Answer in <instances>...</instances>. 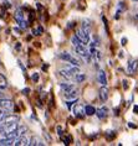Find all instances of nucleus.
Here are the masks:
<instances>
[{
    "label": "nucleus",
    "mask_w": 138,
    "mask_h": 146,
    "mask_svg": "<svg viewBox=\"0 0 138 146\" xmlns=\"http://www.w3.org/2000/svg\"><path fill=\"white\" fill-rule=\"evenodd\" d=\"M74 114L76 118H83V116L86 115V111H85V108L81 107V105H76V107L74 108Z\"/></svg>",
    "instance_id": "obj_5"
},
{
    "label": "nucleus",
    "mask_w": 138,
    "mask_h": 146,
    "mask_svg": "<svg viewBox=\"0 0 138 146\" xmlns=\"http://www.w3.org/2000/svg\"><path fill=\"white\" fill-rule=\"evenodd\" d=\"M138 68V60H132L128 63V68H127V73L128 74H133Z\"/></svg>",
    "instance_id": "obj_4"
},
{
    "label": "nucleus",
    "mask_w": 138,
    "mask_h": 146,
    "mask_svg": "<svg viewBox=\"0 0 138 146\" xmlns=\"http://www.w3.org/2000/svg\"><path fill=\"white\" fill-rule=\"evenodd\" d=\"M42 32H44V30H42V27L41 26H39L38 29H34V30H32V35H41L42 34Z\"/></svg>",
    "instance_id": "obj_23"
},
{
    "label": "nucleus",
    "mask_w": 138,
    "mask_h": 146,
    "mask_svg": "<svg viewBox=\"0 0 138 146\" xmlns=\"http://www.w3.org/2000/svg\"><path fill=\"white\" fill-rule=\"evenodd\" d=\"M65 98H66L67 100H72V99H77L78 97V92L76 89H72L71 92H67V93H64Z\"/></svg>",
    "instance_id": "obj_10"
},
{
    "label": "nucleus",
    "mask_w": 138,
    "mask_h": 146,
    "mask_svg": "<svg viewBox=\"0 0 138 146\" xmlns=\"http://www.w3.org/2000/svg\"><path fill=\"white\" fill-rule=\"evenodd\" d=\"M4 6L9 9V8H10V3H9V1H5V3H4Z\"/></svg>",
    "instance_id": "obj_32"
},
{
    "label": "nucleus",
    "mask_w": 138,
    "mask_h": 146,
    "mask_svg": "<svg viewBox=\"0 0 138 146\" xmlns=\"http://www.w3.org/2000/svg\"><path fill=\"white\" fill-rule=\"evenodd\" d=\"M115 115H118V109H115Z\"/></svg>",
    "instance_id": "obj_34"
},
{
    "label": "nucleus",
    "mask_w": 138,
    "mask_h": 146,
    "mask_svg": "<svg viewBox=\"0 0 138 146\" xmlns=\"http://www.w3.org/2000/svg\"><path fill=\"white\" fill-rule=\"evenodd\" d=\"M8 115H10V109L0 108V121H3Z\"/></svg>",
    "instance_id": "obj_14"
},
{
    "label": "nucleus",
    "mask_w": 138,
    "mask_h": 146,
    "mask_svg": "<svg viewBox=\"0 0 138 146\" xmlns=\"http://www.w3.org/2000/svg\"><path fill=\"white\" fill-rule=\"evenodd\" d=\"M19 26L24 30V29H26V27H27V23H25V21L23 20V21H20V23H19Z\"/></svg>",
    "instance_id": "obj_25"
},
{
    "label": "nucleus",
    "mask_w": 138,
    "mask_h": 146,
    "mask_svg": "<svg viewBox=\"0 0 138 146\" xmlns=\"http://www.w3.org/2000/svg\"><path fill=\"white\" fill-rule=\"evenodd\" d=\"M31 79H32V82H38L39 81V73H34V74H32V77H31Z\"/></svg>",
    "instance_id": "obj_26"
},
{
    "label": "nucleus",
    "mask_w": 138,
    "mask_h": 146,
    "mask_svg": "<svg viewBox=\"0 0 138 146\" xmlns=\"http://www.w3.org/2000/svg\"><path fill=\"white\" fill-rule=\"evenodd\" d=\"M85 111H86V115H95L96 114V109H95V107H92V105H86Z\"/></svg>",
    "instance_id": "obj_16"
},
{
    "label": "nucleus",
    "mask_w": 138,
    "mask_h": 146,
    "mask_svg": "<svg viewBox=\"0 0 138 146\" xmlns=\"http://www.w3.org/2000/svg\"><path fill=\"white\" fill-rule=\"evenodd\" d=\"M75 82L76 83H82L83 81H86V74H83V73H77V74H75Z\"/></svg>",
    "instance_id": "obj_15"
},
{
    "label": "nucleus",
    "mask_w": 138,
    "mask_h": 146,
    "mask_svg": "<svg viewBox=\"0 0 138 146\" xmlns=\"http://www.w3.org/2000/svg\"><path fill=\"white\" fill-rule=\"evenodd\" d=\"M17 120H19L17 116H15V115H8L4 120H3V121H4V123H16Z\"/></svg>",
    "instance_id": "obj_18"
},
{
    "label": "nucleus",
    "mask_w": 138,
    "mask_h": 146,
    "mask_svg": "<svg viewBox=\"0 0 138 146\" xmlns=\"http://www.w3.org/2000/svg\"><path fill=\"white\" fill-rule=\"evenodd\" d=\"M121 42H122V45H123V46H125V45H127V38H125V37H123Z\"/></svg>",
    "instance_id": "obj_31"
},
{
    "label": "nucleus",
    "mask_w": 138,
    "mask_h": 146,
    "mask_svg": "<svg viewBox=\"0 0 138 146\" xmlns=\"http://www.w3.org/2000/svg\"><path fill=\"white\" fill-rule=\"evenodd\" d=\"M105 136H106V139H107V140H108V141L113 140V139L116 137V131H113V130L106 131V134H105Z\"/></svg>",
    "instance_id": "obj_20"
},
{
    "label": "nucleus",
    "mask_w": 138,
    "mask_h": 146,
    "mask_svg": "<svg viewBox=\"0 0 138 146\" xmlns=\"http://www.w3.org/2000/svg\"><path fill=\"white\" fill-rule=\"evenodd\" d=\"M36 6H38V9H39V10H42V8H41V5H39V4H38V5H36Z\"/></svg>",
    "instance_id": "obj_35"
},
{
    "label": "nucleus",
    "mask_w": 138,
    "mask_h": 146,
    "mask_svg": "<svg viewBox=\"0 0 138 146\" xmlns=\"http://www.w3.org/2000/svg\"><path fill=\"white\" fill-rule=\"evenodd\" d=\"M123 88H125V89L128 88V82H127V81H123Z\"/></svg>",
    "instance_id": "obj_29"
},
{
    "label": "nucleus",
    "mask_w": 138,
    "mask_h": 146,
    "mask_svg": "<svg viewBox=\"0 0 138 146\" xmlns=\"http://www.w3.org/2000/svg\"><path fill=\"white\" fill-rule=\"evenodd\" d=\"M35 145H39V146H44L45 144L40 140L39 137H32L31 139V141H30V146H35Z\"/></svg>",
    "instance_id": "obj_19"
},
{
    "label": "nucleus",
    "mask_w": 138,
    "mask_h": 146,
    "mask_svg": "<svg viewBox=\"0 0 138 146\" xmlns=\"http://www.w3.org/2000/svg\"><path fill=\"white\" fill-rule=\"evenodd\" d=\"M14 139H8V137H3L0 140V146H10V145H14Z\"/></svg>",
    "instance_id": "obj_13"
},
{
    "label": "nucleus",
    "mask_w": 138,
    "mask_h": 146,
    "mask_svg": "<svg viewBox=\"0 0 138 146\" xmlns=\"http://www.w3.org/2000/svg\"><path fill=\"white\" fill-rule=\"evenodd\" d=\"M62 140H64V144L65 145H70L71 142H72V136H71V135H66L65 137H62Z\"/></svg>",
    "instance_id": "obj_22"
},
{
    "label": "nucleus",
    "mask_w": 138,
    "mask_h": 146,
    "mask_svg": "<svg viewBox=\"0 0 138 146\" xmlns=\"http://www.w3.org/2000/svg\"><path fill=\"white\" fill-rule=\"evenodd\" d=\"M56 129H57V134H59V136H62V134H64L62 127H61V126H57Z\"/></svg>",
    "instance_id": "obj_27"
},
{
    "label": "nucleus",
    "mask_w": 138,
    "mask_h": 146,
    "mask_svg": "<svg viewBox=\"0 0 138 146\" xmlns=\"http://www.w3.org/2000/svg\"><path fill=\"white\" fill-rule=\"evenodd\" d=\"M15 19H16L17 23H20V21L24 20V14H23V11H21L20 9L16 10V13H15Z\"/></svg>",
    "instance_id": "obj_21"
},
{
    "label": "nucleus",
    "mask_w": 138,
    "mask_h": 146,
    "mask_svg": "<svg viewBox=\"0 0 138 146\" xmlns=\"http://www.w3.org/2000/svg\"><path fill=\"white\" fill-rule=\"evenodd\" d=\"M13 107H14L13 100H10V99H3V98H0V108L11 109Z\"/></svg>",
    "instance_id": "obj_7"
},
{
    "label": "nucleus",
    "mask_w": 138,
    "mask_h": 146,
    "mask_svg": "<svg viewBox=\"0 0 138 146\" xmlns=\"http://www.w3.org/2000/svg\"><path fill=\"white\" fill-rule=\"evenodd\" d=\"M71 43H72V45H74V47H76V46H80V45H83L82 41L78 38V36H77V35L72 36V38H71ZM83 46H85V45H83Z\"/></svg>",
    "instance_id": "obj_17"
},
{
    "label": "nucleus",
    "mask_w": 138,
    "mask_h": 146,
    "mask_svg": "<svg viewBox=\"0 0 138 146\" xmlns=\"http://www.w3.org/2000/svg\"><path fill=\"white\" fill-rule=\"evenodd\" d=\"M97 79H98L101 86H106L107 84V78H106V73L103 71H98V76H97Z\"/></svg>",
    "instance_id": "obj_11"
},
{
    "label": "nucleus",
    "mask_w": 138,
    "mask_h": 146,
    "mask_svg": "<svg viewBox=\"0 0 138 146\" xmlns=\"http://www.w3.org/2000/svg\"><path fill=\"white\" fill-rule=\"evenodd\" d=\"M108 114V109L106 107H102V108H98L96 109V115L98 119H105Z\"/></svg>",
    "instance_id": "obj_8"
},
{
    "label": "nucleus",
    "mask_w": 138,
    "mask_h": 146,
    "mask_svg": "<svg viewBox=\"0 0 138 146\" xmlns=\"http://www.w3.org/2000/svg\"><path fill=\"white\" fill-rule=\"evenodd\" d=\"M29 92H30V89H29V88H25V89H23V90H21V93H23L24 96H27V94H29Z\"/></svg>",
    "instance_id": "obj_28"
},
{
    "label": "nucleus",
    "mask_w": 138,
    "mask_h": 146,
    "mask_svg": "<svg viewBox=\"0 0 138 146\" xmlns=\"http://www.w3.org/2000/svg\"><path fill=\"white\" fill-rule=\"evenodd\" d=\"M132 1H138V0H132Z\"/></svg>",
    "instance_id": "obj_36"
},
{
    "label": "nucleus",
    "mask_w": 138,
    "mask_h": 146,
    "mask_svg": "<svg viewBox=\"0 0 138 146\" xmlns=\"http://www.w3.org/2000/svg\"><path fill=\"white\" fill-rule=\"evenodd\" d=\"M14 145H16V146H26V145H30V139L23 135V136L15 139V141H14Z\"/></svg>",
    "instance_id": "obj_3"
},
{
    "label": "nucleus",
    "mask_w": 138,
    "mask_h": 146,
    "mask_svg": "<svg viewBox=\"0 0 138 146\" xmlns=\"http://www.w3.org/2000/svg\"><path fill=\"white\" fill-rule=\"evenodd\" d=\"M25 133H26V127L25 126H19L17 129L15 130H13V131H10V133H6L4 134L3 136L4 137H8V139H17V137H20V136H23V135H25Z\"/></svg>",
    "instance_id": "obj_1"
},
{
    "label": "nucleus",
    "mask_w": 138,
    "mask_h": 146,
    "mask_svg": "<svg viewBox=\"0 0 138 146\" xmlns=\"http://www.w3.org/2000/svg\"><path fill=\"white\" fill-rule=\"evenodd\" d=\"M60 76H61V77H64V78H66V79H71L72 77H75L74 73H71V72L68 71V69H66V68L61 69V71H60Z\"/></svg>",
    "instance_id": "obj_12"
},
{
    "label": "nucleus",
    "mask_w": 138,
    "mask_h": 146,
    "mask_svg": "<svg viewBox=\"0 0 138 146\" xmlns=\"http://www.w3.org/2000/svg\"><path fill=\"white\" fill-rule=\"evenodd\" d=\"M60 89L62 93H67V92H71L72 89H75V86L71 84V83H61Z\"/></svg>",
    "instance_id": "obj_9"
},
{
    "label": "nucleus",
    "mask_w": 138,
    "mask_h": 146,
    "mask_svg": "<svg viewBox=\"0 0 138 146\" xmlns=\"http://www.w3.org/2000/svg\"><path fill=\"white\" fill-rule=\"evenodd\" d=\"M133 111L136 113V114H138V105H134L133 107Z\"/></svg>",
    "instance_id": "obj_30"
},
{
    "label": "nucleus",
    "mask_w": 138,
    "mask_h": 146,
    "mask_svg": "<svg viewBox=\"0 0 138 146\" xmlns=\"http://www.w3.org/2000/svg\"><path fill=\"white\" fill-rule=\"evenodd\" d=\"M76 35L78 36V38L82 41L83 45H87L90 42V29H86V27H81L80 30L76 32Z\"/></svg>",
    "instance_id": "obj_2"
},
{
    "label": "nucleus",
    "mask_w": 138,
    "mask_h": 146,
    "mask_svg": "<svg viewBox=\"0 0 138 146\" xmlns=\"http://www.w3.org/2000/svg\"><path fill=\"white\" fill-rule=\"evenodd\" d=\"M100 99L102 103H106L108 99V89L106 86H102V88L100 89Z\"/></svg>",
    "instance_id": "obj_6"
},
{
    "label": "nucleus",
    "mask_w": 138,
    "mask_h": 146,
    "mask_svg": "<svg viewBox=\"0 0 138 146\" xmlns=\"http://www.w3.org/2000/svg\"><path fill=\"white\" fill-rule=\"evenodd\" d=\"M77 103V99H72V100H67V103H66V107L68 108V109H71L74 105Z\"/></svg>",
    "instance_id": "obj_24"
},
{
    "label": "nucleus",
    "mask_w": 138,
    "mask_h": 146,
    "mask_svg": "<svg viewBox=\"0 0 138 146\" xmlns=\"http://www.w3.org/2000/svg\"><path fill=\"white\" fill-rule=\"evenodd\" d=\"M128 125H129V127H133V129H134V127H136V125H134V124H131V123H129Z\"/></svg>",
    "instance_id": "obj_33"
}]
</instances>
